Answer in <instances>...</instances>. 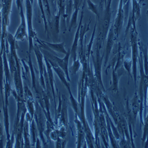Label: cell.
<instances>
[{"label": "cell", "instance_id": "1", "mask_svg": "<svg viewBox=\"0 0 148 148\" xmlns=\"http://www.w3.org/2000/svg\"><path fill=\"white\" fill-rule=\"evenodd\" d=\"M130 42L132 50V75L134 82L135 88H137V64L139 56V47L138 33L136 26V23H132L130 28Z\"/></svg>", "mask_w": 148, "mask_h": 148}, {"label": "cell", "instance_id": "2", "mask_svg": "<svg viewBox=\"0 0 148 148\" xmlns=\"http://www.w3.org/2000/svg\"><path fill=\"white\" fill-rule=\"evenodd\" d=\"M112 0H107L106 6L104 7V11L102 20L99 23L98 35L96 42L102 47L104 44V42L111 26V18H112Z\"/></svg>", "mask_w": 148, "mask_h": 148}, {"label": "cell", "instance_id": "3", "mask_svg": "<svg viewBox=\"0 0 148 148\" xmlns=\"http://www.w3.org/2000/svg\"><path fill=\"white\" fill-rule=\"evenodd\" d=\"M102 47H103L102 46H101L99 44L96 42L95 56H94L92 52L91 53V55L92 56V62L94 65V75L95 77V78L98 85L100 86V87L103 90V91L106 92V90L104 87L102 77H101L102 64L103 62V59L104 58V53H103L102 56H101V54H100V51Z\"/></svg>", "mask_w": 148, "mask_h": 148}, {"label": "cell", "instance_id": "4", "mask_svg": "<svg viewBox=\"0 0 148 148\" xmlns=\"http://www.w3.org/2000/svg\"><path fill=\"white\" fill-rule=\"evenodd\" d=\"M34 105L35 112L34 115V119L36 121V124L37 126V128H38L39 137L40 138L41 141L42 142V143H43L44 147H46L47 146V145L46 143L45 138L43 137V132L45 130V129L46 128V118L43 112V110L41 106L37 100L34 101Z\"/></svg>", "mask_w": 148, "mask_h": 148}, {"label": "cell", "instance_id": "5", "mask_svg": "<svg viewBox=\"0 0 148 148\" xmlns=\"http://www.w3.org/2000/svg\"><path fill=\"white\" fill-rule=\"evenodd\" d=\"M42 53H43V56H45L47 59H51L53 60L56 63V64L62 69L65 73L66 77L68 79V81L69 82L71 81V78L69 77V60L71 57V49H69L67 53L65 55V57L64 58H59V57L55 56L51 53H49L47 51L41 50Z\"/></svg>", "mask_w": 148, "mask_h": 148}, {"label": "cell", "instance_id": "6", "mask_svg": "<svg viewBox=\"0 0 148 148\" xmlns=\"http://www.w3.org/2000/svg\"><path fill=\"white\" fill-rule=\"evenodd\" d=\"M106 39H107L106 47L105 51L104 52V58H105L104 64V67H107V65L108 64V62L110 56V53L112 51V49L113 47V46L114 45L116 40H117V38H116V36L114 34V27H113V24L111 25V26L110 27Z\"/></svg>", "mask_w": 148, "mask_h": 148}, {"label": "cell", "instance_id": "7", "mask_svg": "<svg viewBox=\"0 0 148 148\" xmlns=\"http://www.w3.org/2000/svg\"><path fill=\"white\" fill-rule=\"evenodd\" d=\"M33 50L34 51L37 60H38V63L39 65V73H40V78H39V84L41 87L43 88L44 90L46 91V84H45V77H44V68L45 65L43 62V55L42 53L40 48L39 46L37 45L35 41H34V48Z\"/></svg>", "mask_w": 148, "mask_h": 148}, {"label": "cell", "instance_id": "8", "mask_svg": "<svg viewBox=\"0 0 148 148\" xmlns=\"http://www.w3.org/2000/svg\"><path fill=\"white\" fill-rule=\"evenodd\" d=\"M125 17V16L124 9H123V1H122V0H120L119 3L116 17L115 18L114 23L113 24V27H114V34H115L116 38H117V39L119 38L121 29L123 25Z\"/></svg>", "mask_w": 148, "mask_h": 148}, {"label": "cell", "instance_id": "9", "mask_svg": "<svg viewBox=\"0 0 148 148\" xmlns=\"http://www.w3.org/2000/svg\"><path fill=\"white\" fill-rule=\"evenodd\" d=\"M77 127V147H82L84 144V147H87V143L86 141V135L83 124L79 118L75 114V119L74 120Z\"/></svg>", "mask_w": 148, "mask_h": 148}, {"label": "cell", "instance_id": "10", "mask_svg": "<svg viewBox=\"0 0 148 148\" xmlns=\"http://www.w3.org/2000/svg\"><path fill=\"white\" fill-rule=\"evenodd\" d=\"M85 3L84 2L83 5H82V12H81V15L80 17V20L79 23L78 25V27L75 34V36H74V40L71 49V57L73 61H75L77 59V49H78V42L79 40V33H80V29L81 27L82 26V20L84 18V6H85Z\"/></svg>", "mask_w": 148, "mask_h": 148}, {"label": "cell", "instance_id": "11", "mask_svg": "<svg viewBox=\"0 0 148 148\" xmlns=\"http://www.w3.org/2000/svg\"><path fill=\"white\" fill-rule=\"evenodd\" d=\"M112 68V79L110 82V87L108 90L111 91L114 94H117L119 92V82L121 77L125 74L126 70L124 67L122 66L117 69L116 71H114L113 68Z\"/></svg>", "mask_w": 148, "mask_h": 148}, {"label": "cell", "instance_id": "12", "mask_svg": "<svg viewBox=\"0 0 148 148\" xmlns=\"http://www.w3.org/2000/svg\"><path fill=\"white\" fill-rule=\"evenodd\" d=\"M48 60V61L49 62V63L51 64L53 70L55 71V72L57 74L58 77H59V79L61 81V82H62V84L65 85V87H66V88L67 89L68 92L69 94H72L71 90V87H70V84L68 82L69 81H68L66 75H65V73L64 72V71L53 60H51V59H47Z\"/></svg>", "mask_w": 148, "mask_h": 148}, {"label": "cell", "instance_id": "13", "mask_svg": "<svg viewBox=\"0 0 148 148\" xmlns=\"http://www.w3.org/2000/svg\"><path fill=\"white\" fill-rule=\"evenodd\" d=\"M62 108L60 113V116L58 121V125H64L66 127L68 125V114L66 97L64 95H62Z\"/></svg>", "mask_w": 148, "mask_h": 148}, {"label": "cell", "instance_id": "14", "mask_svg": "<svg viewBox=\"0 0 148 148\" xmlns=\"http://www.w3.org/2000/svg\"><path fill=\"white\" fill-rule=\"evenodd\" d=\"M45 59V62L46 64V71L47 73V76H48V79L49 83H50V85L51 87L52 90V94L53 96V99L55 103V110L56 109V101H55V79H54V76H53V68L51 65V64L49 63V62L47 59V58L44 56Z\"/></svg>", "mask_w": 148, "mask_h": 148}, {"label": "cell", "instance_id": "15", "mask_svg": "<svg viewBox=\"0 0 148 148\" xmlns=\"http://www.w3.org/2000/svg\"><path fill=\"white\" fill-rule=\"evenodd\" d=\"M83 0H73V14L72 15L69 26V31L71 32L72 29L75 28L77 26V18L78 12L79 11V7L81 5V2Z\"/></svg>", "mask_w": 148, "mask_h": 148}, {"label": "cell", "instance_id": "16", "mask_svg": "<svg viewBox=\"0 0 148 148\" xmlns=\"http://www.w3.org/2000/svg\"><path fill=\"white\" fill-rule=\"evenodd\" d=\"M36 40L38 41V43H40L45 46H47L49 48H50L51 50H53L55 52H58V53H62L64 54L65 55L67 53L68 51H66L65 48V42H61L58 43H52L47 42L45 41H42L41 40L38 39L36 37Z\"/></svg>", "mask_w": 148, "mask_h": 148}, {"label": "cell", "instance_id": "17", "mask_svg": "<svg viewBox=\"0 0 148 148\" xmlns=\"http://www.w3.org/2000/svg\"><path fill=\"white\" fill-rule=\"evenodd\" d=\"M20 15H21V24L20 26L18 27L17 32H16L15 36H14V38L16 40H24V37H27V35L26 33V20L25 18H24V13L22 10V8L21 7L20 9Z\"/></svg>", "mask_w": 148, "mask_h": 148}, {"label": "cell", "instance_id": "18", "mask_svg": "<svg viewBox=\"0 0 148 148\" xmlns=\"http://www.w3.org/2000/svg\"><path fill=\"white\" fill-rule=\"evenodd\" d=\"M3 112H4V127L6 133V139H7V145H5V147H8L11 135L10 134V123H9V116H8V106L3 104Z\"/></svg>", "mask_w": 148, "mask_h": 148}, {"label": "cell", "instance_id": "19", "mask_svg": "<svg viewBox=\"0 0 148 148\" xmlns=\"http://www.w3.org/2000/svg\"><path fill=\"white\" fill-rule=\"evenodd\" d=\"M30 136V133L29 132V123L25 120L24 123L23 133V138L24 140L23 147H31Z\"/></svg>", "mask_w": 148, "mask_h": 148}, {"label": "cell", "instance_id": "20", "mask_svg": "<svg viewBox=\"0 0 148 148\" xmlns=\"http://www.w3.org/2000/svg\"><path fill=\"white\" fill-rule=\"evenodd\" d=\"M143 134L142 138V146L148 147V113L143 119Z\"/></svg>", "mask_w": 148, "mask_h": 148}, {"label": "cell", "instance_id": "21", "mask_svg": "<svg viewBox=\"0 0 148 148\" xmlns=\"http://www.w3.org/2000/svg\"><path fill=\"white\" fill-rule=\"evenodd\" d=\"M30 133L32 137V140H33V145L35 147V143L37 139V136L38 134V128H37V126L36 124V121L34 119H33L32 122L30 123Z\"/></svg>", "mask_w": 148, "mask_h": 148}, {"label": "cell", "instance_id": "22", "mask_svg": "<svg viewBox=\"0 0 148 148\" xmlns=\"http://www.w3.org/2000/svg\"><path fill=\"white\" fill-rule=\"evenodd\" d=\"M123 66L124 67L125 69L127 72L129 77L133 79V75H132V59H129V58L125 59L124 62H123Z\"/></svg>", "mask_w": 148, "mask_h": 148}, {"label": "cell", "instance_id": "23", "mask_svg": "<svg viewBox=\"0 0 148 148\" xmlns=\"http://www.w3.org/2000/svg\"><path fill=\"white\" fill-rule=\"evenodd\" d=\"M86 2L87 3L88 9L92 11V13L97 16V20H100V14L99 13V10H98L97 5L92 2L91 0H86Z\"/></svg>", "mask_w": 148, "mask_h": 148}, {"label": "cell", "instance_id": "24", "mask_svg": "<svg viewBox=\"0 0 148 148\" xmlns=\"http://www.w3.org/2000/svg\"><path fill=\"white\" fill-rule=\"evenodd\" d=\"M81 66V62H80L79 58H78V59H77L76 60L73 61V64L69 68V72L70 71V72L73 75H76V73H77V72L80 69Z\"/></svg>", "mask_w": 148, "mask_h": 148}, {"label": "cell", "instance_id": "25", "mask_svg": "<svg viewBox=\"0 0 148 148\" xmlns=\"http://www.w3.org/2000/svg\"><path fill=\"white\" fill-rule=\"evenodd\" d=\"M123 9H124V12L125 14V17L126 18L129 14V4L130 0H122Z\"/></svg>", "mask_w": 148, "mask_h": 148}, {"label": "cell", "instance_id": "26", "mask_svg": "<svg viewBox=\"0 0 148 148\" xmlns=\"http://www.w3.org/2000/svg\"><path fill=\"white\" fill-rule=\"evenodd\" d=\"M1 111L0 110V147H3V131L1 125Z\"/></svg>", "mask_w": 148, "mask_h": 148}, {"label": "cell", "instance_id": "27", "mask_svg": "<svg viewBox=\"0 0 148 148\" xmlns=\"http://www.w3.org/2000/svg\"><path fill=\"white\" fill-rule=\"evenodd\" d=\"M41 140L40 137L37 138L36 139V145H35V147H42V145H41Z\"/></svg>", "mask_w": 148, "mask_h": 148}, {"label": "cell", "instance_id": "28", "mask_svg": "<svg viewBox=\"0 0 148 148\" xmlns=\"http://www.w3.org/2000/svg\"><path fill=\"white\" fill-rule=\"evenodd\" d=\"M104 3V7H105L106 6V5H107V0H103V2L102 3Z\"/></svg>", "mask_w": 148, "mask_h": 148}, {"label": "cell", "instance_id": "29", "mask_svg": "<svg viewBox=\"0 0 148 148\" xmlns=\"http://www.w3.org/2000/svg\"><path fill=\"white\" fill-rule=\"evenodd\" d=\"M146 17H147V22H148V10L146 11Z\"/></svg>", "mask_w": 148, "mask_h": 148}, {"label": "cell", "instance_id": "30", "mask_svg": "<svg viewBox=\"0 0 148 148\" xmlns=\"http://www.w3.org/2000/svg\"><path fill=\"white\" fill-rule=\"evenodd\" d=\"M142 0H140V1H139V2L141 3V2H142Z\"/></svg>", "mask_w": 148, "mask_h": 148}]
</instances>
